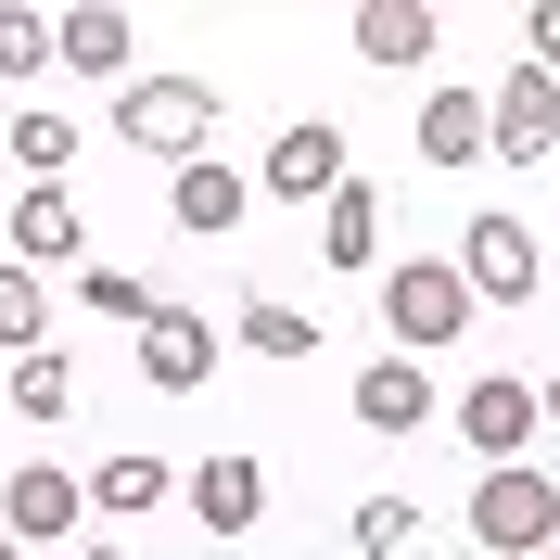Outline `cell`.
I'll return each mask as SVG.
<instances>
[{"instance_id":"277c9868","label":"cell","mask_w":560,"mask_h":560,"mask_svg":"<svg viewBox=\"0 0 560 560\" xmlns=\"http://www.w3.org/2000/svg\"><path fill=\"white\" fill-rule=\"evenodd\" d=\"M458 268H471V293H485V306H535L548 255H535V230H523L510 205H485V217H471V243H458Z\"/></svg>"},{"instance_id":"ac0fdd59","label":"cell","mask_w":560,"mask_h":560,"mask_svg":"<svg viewBox=\"0 0 560 560\" xmlns=\"http://www.w3.org/2000/svg\"><path fill=\"white\" fill-rule=\"evenodd\" d=\"M65 65H77V77H128V13H115V0L65 13Z\"/></svg>"},{"instance_id":"ba28073f","label":"cell","mask_w":560,"mask_h":560,"mask_svg":"<svg viewBox=\"0 0 560 560\" xmlns=\"http://www.w3.org/2000/svg\"><path fill=\"white\" fill-rule=\"evenodd\" d=\"M485 115H497V153H510V166H548L560 153V77H510V90H485Z\"/></svg>"},{"instance_id":"cb8c5ba5","label":"cell","mask_w":560,"mask_h":560,"mask_svg":"<svg viewBox=\"0 0 560 560\" xmlns=\"http://www.w3.org/2000/svg\"><path fill=\"white\" fill-rule=\"evenodd\" d=\"M65 395H77L65 345H38V357H13V408H26V420H65Z\"/></svg>"},{"instance_id":"f1b7e54d","label":"cell","mask_w":560,"mask_h":560,"mask_svg":"<svg viewBox=\"0 0 560 560\" xmlns=\"http://www.w3.org/2000/svg\"><path fill=\"white\" fill-rule=\"evenodd\" d=\"M548 420H560V370H548Z\"/></svg>"},{"instance_id":"30bf717a","label":"cell","mask_w":560,"mask_h":560,"mask_svg":"<svg viewBox=\"0 0 560 560\" xmlns=\"http://www.w3.org/2000/svg\"><path fill=\"white\" fill-rule=\"evenodd\" d=\"M140 370H153L166 395H191V383L217 370V318H191V306H153V331H140Z\"/></svg>"},{"instance_id":"6da1fadb","label":"cell","mask_w":560,"mask_h":560,"mask_svg":"<svg viewBox=\"0 0 560 560\" xmlns=\"http://www.w3.org/2000/svg\"><path fill=\"white\" fill-rule=\"evenodd\" d=\"M471 268H446V255H408V268H383V331H395V357H433V345H458L471 331Z\"/></svg>"},{"instance_id":"8992f818","label":"cell","mask_w":560,"mask_h":560,"mask_svg":"<svg viewBox=\"0 0 560 560\" xmlns=\"http://www.w3.org/2000/svg\"><path fill=\"white\" fill-rule=\"evenodd\" d=\"M345 128H331V115H293V128L268 140V191H293V205H331V191H345Z\"/></svg>"},{"instance_id":"83f0119b","label":"cell","mask_w":560,"mask_h":560,"mask_svg":"<svg viewBox=\"0 0 560 560\" xmlns=\"http://www.w3.org/2000/svg\"><path fill=\"white\" fill-rule=\"evenodd\" d=\"M77 560H128V548H77Z\"/></svg>"},{"instance_id":"8fae6325","label":"cell","mask_w":560,"mask_h":560,"mask_svg":"<svg viewBox=\"0 0 560 560\" xmlns=\"http://www.w3.org/2000/svg\"><path fill=\"white\" fill-rule=\"evenodd\" d=\"M318 255H331V268H383V191H370V178H345V191H331V205H318Z\"/></svg>"},{"instance_id":"484cf974","label":"cell","mask_w":560,"mask_h":560,"mask_svg":"<svg viewBox=\"0 0 560 560\" xmlns=\"http://www.w3.org/2000/svg\"><path fill=\"white\" fill-rule=\"evenodd\" d=\"M523 65L560 77V0H535V13H523Z\"/></svg>"},{"instance_id":"7402d4cb","label":"cell","mask_w":560,"mask_h":560,"mask_svg":"<svg viewBox=\"0 0 560 560\" xmlns=\"http://www.w3.org/2000/svg\"><path fill=\"white\" fill-rule=\"evenodd\" d=\"M230 331H243L255 357H318V318L306 306H230Z\"/></svg>"},{"instance_id":"7c38bea8","label":"cell","mask_w":560,"mask_h":560,"mask_svg":"<svg viewBox=\"0 0 560 560\" xmlns=\"http://www.w3.org/2000/svg\"><path fill=\"white\" fill-rule=\"evenodd\" d=\"M471 153H497L485 90H433V103H420V166H471Z\"/></svg>"},{"instance_id":"2e32d148","label":"cell","mask_w":560,"mask_h":560,"mask_svg":"<svg viewBox=\"0 0 560 560\" xmlns=\"http://www.w3.org/2000/svg\"><path fill=\"white\" fill-rule=\"evenodd\" d=\"M357 51L370 65H433V0H370L357 13Z\"/></svg>"},{"instance_id":"9c48e42d","label":"cell","mask_w":560,"mask_h":560,"mask_svg":"<svg viewBox=\"0 0 560 560\" xmlns=\"http://www.w3.org/2000/svg\"><path fill=\"white\" fill-rule=\"evenodd\" d=\"M77 523H90V485H77V471H13V485H0V535L51 548V535H77Z\"/></svg>"},{"instance_id":"5bb4252c","label":"cell","mask_w":560,"mask_h":560,"mask_svg":"<svg viewBox=\"0 0 560 560\" xmlns=\"http://www.w3.org/2000/svg\"><path fill=\"white\" fill-rule=\"evenodd\" d=\"M357 420H370V433H420V420H433L420 357H370V370H357Z\"/></svg>"},{"instance_id":"7a4b0ae2","label":"cell","mask_w":560,"mask_h":560,"mask_svg":"<svg viewBox=\"0 0 560 560\" xmlns=\"http://www.w3.org/2000/svg\"><path fill=\"white\" fill-rule=\"evenodd\" d=\"M115 140H128V153H166V166H205L217 90H205V77H140L128 103H115Z\"/></svg>"},{"instance_id":"9a60e30c","label":"cell","mask_w":560,"mask_h":560,"mask_svg":"<svg viewBox=\"0 0 560 560\" xmlns=\"http://www.w3.org/2000/svg\"><path fill=\"white\" fill-rule=\"evenodd\" d=\"M166 217L191 230V243H217V230H243V166H178V191H166Z\"/></svg>"},{"instance_id":"e0dca14e","label":"cell","mask_w":560,"mask_h":560,"mask_svg":"<svg viewBox=\"0 0 560 560\" xmlns=\"http://www.w3.org/2000/svg\"><path fill=\"white\" fill-rule=\"evenodd\" d=\"M13 166L51 191V178L77 166V115H51V103H13Z\"/></svg>"},{"instance_id":"d4e9b609","label":"cell","mask_w":560,"mask_h":560,"mask_svg":"<svg viewBox=\"0 0 560 560\" xmlns=\"http://www.w3.org/2000/svg\"><path fill=\"white\" fill-rule=\"evenodd\" d=\"M408 523H420V497H370V510H357V548L395 560V548H408Z\"/></svg>"},{"instance_id":"44dd1931","label":"cell","mask_w":560,"mask_h":560,"mask_svg":"<svg viewBox=\"0 0 560 560\" xmlns=\"http://www.w3.org/2000/svg\"><path fill=\"white\" fill-rule=\"evenodd\" d=\"M0 345H13V357L51 345V293H38V268H0Z\"/></svg>"},{"instance_id":"d6986e66","label":"cell","mask_w":560,"mask_h":560,"mask_svg":"<svg viewBox=\"0 0 560 560\" xmlns=\"http://www.w3.org/2000/svg\"><path fill=\"white\" fill-rule=\"evenodd\" d=\"M38 65H65V26L26 13V0H0V77H38Z\"/></svg>"},{"instance_id":"4316f807","label":"cell","mask_w":560,"mask_h":560,"mask_svg":"<svg viewBox=\"0 0 560 560\" xmlns=\"http://www.w3.org/2000/svg\"><path fill=\"white\" fill-rule=\"evenodd\" d=\"M0 560H26V535H0Z\"/></svg>"},{"instance_id":"3957f363","label":"cell","mask_w":560,"mask_h":560,"mask_svg":"<svg viewBox=\"0 0 560 560\" xmlns=\"http://www.w3.org/2000/svg\"><path fill=\"white\" fill-rule=\"evenodd\" d=\"M471 535H485L497 560H548V548H560V485L535 471V458L485 471V485H471Z\"/></svg>"},{"instance_id":"603a6c76","label":"cell","mask_w":560,"mask_h":560,"mask_svg":"<svg viewBox=\"0 0 560 560\" xmlns=\"http://www.w3.org/2000/svg\"><path fill=\"white\" fill-rule=\"evenodd\" d=\"M166 485H178L166 458H103V471H90V510H153Z\"/></svg>"},{"instance_id":"ffe728a7","label":"cell","mask_w":560,"mask_h":560,"mask_svg":"<svg viewBox=\"0 0 560 560\" xmlns=\"http://www.w3.org/2000/svg\"><path fill=\"white\" fill-rule=\"evenodd\" d=\"M77 306H103L115 331H153V306H166V293H153V280H128V268H77Z\"/></svg>"},{"instance_id":"52a82bcc","label":"cell","mask_w":560,"mask_h":560,"mask_svg":"<svg viewBox=\"0 0 560 560\" xmlns=\"http://www.w3.org/2000/svg\"><path fill=\"white\" fill-rule=\"evenodd\" d=\"M178 497H191V523H205V535H255V523H268V471H255L243 446H230V458H191Z\"/></svg>"},{"instance_id":"f546056e","label":"cell","mask_w":560,"mask_h":560,"mask_svg":"<svg viewBox=\"0 0 560 560\" xmlns=\"http://www.w3.org/2000/svg\"><path fill=\"white\" fill-rule=\"evenodd\" d=\"M548 560H560V548H548Z\"/></svg>"},{"instance_id":"4fadbf2b","label":"cell","mask_w":560,"mask_h":560,"mask_svg":"<svg viewBox=\"0 0 560 560\" xmlns=\"http://www.w3.org/2000/svg\"><path fill=\"white\" fill-rule=\"evenodd\" d=\"M77 255H90V230H77L65 178H51V191H26V205H13V268H77Z\"/></svg>"},{"instance_id":"5b68a950","label":"cell","mask_w":560,"mask_h":560,"mask_svg":"<svg viewBox=\"0 0 560 560\" xmlns=\"http://www.w3.org/2000/svg\"><path fill=\"white\" fill-rule=\"evenodd\" d=\"M535 420H548V395H535V383H510V370H485V383L458 395V433L485 446V471H510V458L535 446Z\"/></svg>"}]
</instances>
